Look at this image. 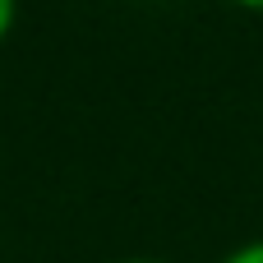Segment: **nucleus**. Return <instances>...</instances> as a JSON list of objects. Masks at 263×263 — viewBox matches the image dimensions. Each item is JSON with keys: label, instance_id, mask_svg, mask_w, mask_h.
<instances>
[{"label": "nucleus", "instance_id": "obj_1", "mask_svg": "<svg viewBox=\"0 0 263 263\" xmlns=\"http://www.w3.org/2000/svg\"><path fill=\"white\" fill-rule=\"evenodd\" d=\"M222 263H263V240H245L231 254H222Z\"/></svg>", "mask_w": 263, "mask_h": 263}, {"label": "nucleus", "instance_id": "obj_2", "mask_svg": "<svg viewBox=\"0 0 263 263\" xmlns=\"http://www.w3.org/2000/svg\"><path fill=\"white\" fill-rule=\"evenodd\" d=\"M14 18H18V0H0V42L14 32Z\"/></svg>", "mask_w": 263, "mask_h": 263}, {"label": "nucleus", "instance_id": "obj_3", "mask_svg": "<svg viewBox=\"0 0 263 263\" xmlns=\"http://www.w3.org/2000/svg\"><path fill=\"white\" fill-rule=\"evenodd\" d=\"M227 5H236V9H250V14H263V0H227Z\"/></svg>", "mask_w": 263, "mask_h": 263}, {"label": "nucleus", "instance_id": "obj_4", "mask_svg": "<svg viewBox=\"0 0 263 263\" xmlns=\"http://www.w3.org/2000/svg\"><path fill=\"white\" fill-rule=\"evenodd\" d=\"M116 263H171V259H148V254H134V259H116Z\"/></svg>", "mask_w": 263, "mask_h": 263}]
</instances>
